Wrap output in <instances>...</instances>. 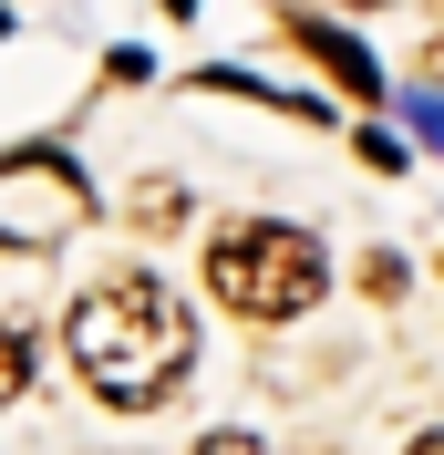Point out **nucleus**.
<instances>
[{
    "label": "nucleus",
    "instance_id": "obj_9",
    "mask_svg": "<svg viewBox=\"0 0 444 455\" xmlns=\"http://www.w3.org/2000/svg\"><path fill=\"white\" fill-rule=\"evenodd\" d=\"M352 11H372V0H352Z\"/></svg>",
    "mask_w": 444,
    "mask_h": 455
},
{
    "label": "nucleus",
    "instance_id": "obj_3",
    "mask_svg": "<svg viewBox=\"0 0 444 455\" xmlns=\"http://www.w3.org/2000/svg\"><path fill=\"white\" fill-rule=\"evenodd\" d=\"M83 218H93V187L73 156H52V145L0 156V249H62V238H83Z\"/></svg>",
    "mask_w": 444,
    "mask_h": 455
},
{
    "label": "nucleus",
    "instance_id": "obj_5",
    "mask_svg": "<svg viewBox=\"0 0 444 455\" xmlns=\"http://www.w3.org/2000/svg\"><path fill=\"white\" fill-rule=\"evenodd\" d=\"M31 372H42V341H31V321H0V414L31 394Z\"/></svg>",
    "mask_w": 444,
    "mask_h": 455
},
{
    "label": "nucleus",
    "instance_id": "obj_1",
    "mask_svg": "<svg viewBox=\"0 0 444 455\" xmlns=\"http://www.w3.org/2000/svg\"><path fill=\"white\" fill-rule=\"evenodd\" d=\"M62 341H73L83 394L114 403V414L166 403L176 383H186V363H196V321H186V300H176L155 269H114V280H93L83 300H73V321H62Z\"/></svg>",
    "mask_w": 444,
    "mask_h": 455
},
{
    "label": "nucleus",
    "instance_id": "obj_8",
    "mask_svg": "<svg viewBox=\"0 0 444 455\" xmlns=\"http://www.w3.org/2000/svg\"><path fill=\"white\" fill-rule=\"evenodd\" d=\"M403 455H444V435H414V445H403Z\"/></svg>",
    "mask_w": 444,
    "mask_h": 455
},
{
    "label": "nucleus",
    "instance_id": "obj_2",
    "mask_svg": "<svg viewBox=\"0 0 444 455\" xmlns=\"http://www.w3.org/2000/svg\"><path fill=\"white\" fill-rule=\"evenodd\" d=\"M207 290H218L238 321H300L321 290H331V259L321 238L289 218H238L207 238Z\"/></svg>",
    "mask_w": 444,
    "mask_h": 455
},
{
    "label": "nucleus",
    "instance_id": "obj_6",
    "mask_svg": "<svg viewBox=\"0 0 444 455\" xmlns=\"http://www.w3.org/2000/svg\"><path fill=\"white\" fill-rule=\"evenodd\" d=\"M196 455H269V445H258V435H238V425H227V435H207V445H196Z\"/></svg>",
    "mask_w": 444,
    "mask_h": 455
},
{
    "label": "nucleus",
    "instance_id": "obj_7",
    "mask_svg": "<svg viewBox=\"0 0 444 455\" xmlns=\"http://www.w3.org/2000/svg\"><path fill=\"white\" fill-rule=\"evenodd\" d=\"M414 124H424V135L444 145V93H414Z\"/></svg>",
    "mask_w": 444,
    "mask_h": 455
},
{
    "label": "nucleus",
    "instance_id": "obj_4",
    "mask_svg": "<svg viewBox=\"0 0 444 455\" xmlns=\"http://www.w3.org/2000/svg\"><path fill=\"white\" fill-rule=\"evenodd\" d=\"M289 31H300V52L321 62V73H331L341 93H361V104H383V62L361 52V42H352L341 21H321V11H310V21H289Z\"/></svg>",
    "mask_w": 444,
    "mask_h": 455
}]
</instances>
